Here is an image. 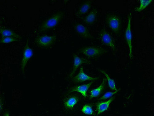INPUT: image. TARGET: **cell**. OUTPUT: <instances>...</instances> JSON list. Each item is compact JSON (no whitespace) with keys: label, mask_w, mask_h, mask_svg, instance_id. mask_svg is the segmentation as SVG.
<instances>
[{"label":"cell","mask_w":154,"mask_h":116,"mask_svg":"<svg viewBox=\"0 0 154 116\" xmlns=\"http://www.w3.org/2000/svg\"><path fill=\"white\" fill-rule=\"evenodd\" d=\"M100 72L105 75L106 78V80H107L109 87L112 91H117L118 89L116 87L115 81L113 79L111 78L109 75L106 73V72L103 70H100Z\"/></svg>","instance_id":"cell-17"},{"label":"cell","mask_w":154,"mask_h":116,"mask_svg":"<svg viewBox=\"0 0 154 116\" xmlns=\"http://www.w3.org/2000/svg\"><path fill=\"white\" fill-rule=\"evenodd\" d=\"M75 30L80 36L87 39L92 38L89 30L86 27L81 24H77L75 26Z\"/></svg>","instance_id":"cell-12"},{"label":"cell","mask_w":154,"mask_h":116,"mask_svg":"<svg viewBox=\"0 0 154 116\" xmlns=\"http://www.w3.org/2000/svg\"><path fill=\"white\" fill-rule=\"evenodd\" d=\"M106 82V80L105 78H103V82L97 88L91 90L90 91V96L89 97L91 99L97 97L99 96L103 92L105 87Z\"/></svg>","instance_id":"cell-14"},{"label":"cell","mask_w":154,"mask_h":116,"mask_svg":"<svg viewBox=\"0 0 154 116\" xmlns=\"http://www.w3.org/2000/svg\"><path fill=\"white\" fill-rule=\"evenodd\" d=\"M79 101V98L76 96H72L64 101V106L67 110L72 109L77 105Z\"/></svg>","instance_id":"cell-13"},{"label":"cell","mask_w":154,"mask_h":116,"mask_svg":"<svg viewBox=\"0 0 154 116\" xmlns=\"http://www.w3.org/2000/svg\"><path fill=\"white\" fill-rule=\"evenodd\" d=\"M100 37L102 42L104 44L110 47L112 49L113 52H115L116 50V45L112 37L110 36L109 33L105 30H103L101 31Z\"/></svg>","instance_id":"cell-8"},{"label":"cell","mask_w":154,"mask_h":116,"mask_svg":"<svg viewBox=\"0 0 154 116\" xmlns=\"http://www.w3.org/2000/svg\"><path fill=\"white\" fill-rule=\"evenodd\" d=\"M63 16V13L62 12L55 14L42 24L39 28V30L41 31H45L54 28L60 22Z\"/></svg>","instance_id":"cell-1"},{"label":"cell","mask_w":154,"mask_h":116,"mask_svg":"<svg viewBox=\"0 0 154 116\" xmlns=\"http://www.w3.org/2000/svg\"><path fill=\"white\" fill-rule=\"evenodd\" d=\"M115 98V96L112 97L109 100L106 102H99L97 104L96 106L97 115H99L107 111L109 107L110 104L112 103Z\"/></svg>","instance_id":"cell-11"},{"label":"cell","mask_w":154,"mask_h":116,"mask_svg":"<svg viewBox=\"0 0 154 116\" xmlns=\"http://www.w3.org/2000/svg\"><path fill=\"white\" fill-rule=\"evenodd\" d=\"M80 52L85 56L95 58L104 54L106 50L102 48L88 46L82 49Z\"/></svg>","instance_id":"cell-2"},{"label":"cell","mask_w":154,"mask_h":116,"mask_svg":"<svg viewBox=\"0 0 154 116\" xmlns=\"http://www.w3.org/2000/svg\"><path fill=\"white\" fill-rule=\"evenodd\" d=\"M20 39L17 38L13 37H2L1 40V42L2 43H8L11 42L18 41L20 40Z\"/></svg>","instance_id":"cell-22"},{"label":"cell","mask_w":154,"mask_h":116,"mask_svg":"<svg viewBox=\"0 0 154 116\" xmlns=\"http://www.w3.org/2000/svg\"><path fill=\"white\" fill-rule=\"evenodd\" d=\"M81 111L83 114L87 115H94V114L92 105L90 104H86L83 106Z\"/></svg>","instance_id":"cell-18"},{"label":"cell","mask_w":154,"mask_h":116,"mask_svg":"<svg viewBox=\"0 0 154 116\" xmlns=\"http://www.w3.org/2000/svg\"><path fill=\"white\" fill-rule=\"evenodd\" d=\"M99 79V78L98 77H92L88 76L84 72L83 67H81L79 72L72 78V81L75 83H80L87 81H94Z\"/></svg>","instance_id":"cell-7"},{"label":"cell","mask_w":154,"mask_h":116,"mask_svg":"<svg viewBox=\"0 0 154 116\" xmlns=\"http://www.w3.org/2000/svg\"><path fill=\"white\" fill-rule=\"evenodd\" d=\"M97 14V11L94 9L91 11L84 19V21L88 24H92L94 22Z\"/></svg>","instance_id":"cell-16"},{"label":"cell","mask_w":154,"mask_h":116,"mask_svg":"<svg viewBox=\"0 0 154 116\" xmlns=\"http://www.w3.org/2000/svg\"><path fill=\"white\" fill-rule=\"evenodd\" d=\"M33 51L29 47L28 39L23 51V58L21 61V70L23 74L24 73L26 67L29 61L33 56Z\"/></svg>","instance_id":"cell-6"},{"label":"cell","mask_w":154,"mask_h":116,"mask_svg":"<svg viewBox=\"0 0 154 116\" xmlns=\"http://www.w3.org/2000/svg\"><path fill=\"white\" fill-rule=\"evenodd\" d=\"M1 36L2 37H13L21 39V37L17 34L15 33L11 30L6 28L1 29Z\"/></svg>","instance_id":"cell-15"},{"label":"cell","mask_w":154,"mask_h":116,"mask_svg":"<svg viewBox=\"0 0 154 116\" xmlns=\"http://www.w3.org/2000/svg\"><path fill=\"white\" fill-rule=\"evenodd\" d=\"M131 14H130L128 19L127 27L125 31V39L129 50V56L131 58L133 57V45H132V33L131 31Z\"/></svg>","instance_id":"cell-4"},{"label":"cell","mask_w":154,"mask_h":116,"mask_svg":"<svg viewBox=\"0 0 154 116\" xmlns=\"http://www.w3.org/2000/svg\"><path fill=\"white\" fill-rule=\"evenodd\" d=\"M106 22L109 27L116 34H118L120 30L121 26V19L115 14L110 15L106 18Z\"/></svg>","instance_id":"cell-3"},{"label":"cell","mask_w":154,"mask_h":116,"mask_svg":"<svg viewBox=\"0 0 154 116\" xmlns=\"http://www.w3.org/2000/svg\"><path fill=\"white\" fill-rule=\"evenodd\" d=\"M73 69H72V73L69 75V77L71 78L74 75L75 73L77 71L80 65L83 64H89V61L88 59L80 58L77 55L74 54L73 55Z\"/></svg>","instance_id":"cell-10"},{"label":"cell","mask_w":154,"mask_h":116,"mask_svg":"<svg viewBox=\"0 0 154 116\" xmlns=\"http://www.w3.org/2000/svg\"><path fill=\"white\" fill-rule=\"evenodd\" d=\"M120 90V89H118L117 91H114L113 92L111 91H109L105 93L103 96L99 99V100H105V99H108L112 97L113 96L116 94Z\"/></svg>","instance_id":"cell-21"},{"label":"cell","mask_w":154,"mask_h":116,"mask_svg":"<svg viewBox=\"0 0 154 116\" xmlns=\"http://www.w3.org/2000/svg\"><path fill=\"white\" fill-rule=\"evenodd\" d=\"M56 36L53 35H43L35 39L36 44L40 47H48L52 45L56 41Z\"/></svg>","instance_id":"cell-5"},{"label":"cell","mask_w":154,"mask_h":116,"mask_svg":"<svg viewBox=\"0 0 154 116\" xmlns=\"http://www.w3.org/2000/svg\"><path fill=\"white\" fill-rule=\"evenodd\" d=\"M94 81H92L88 84H83V85L75 86L72 87L69 89V92H76L79 93L84 98L88 96V91L91 85L93 84Z\"/></svg>","instance_id":"cell-9"},{"label":"cell","mask_w":154,"mask_h":116,"mask_svg":"<svg viewBox=\"0 0 154 116\" xmlns=\"http://www.w3.org/2000/svg\"><path fill=\"white\" fill-rule=\"evenodd\" d=\"M91 6V3L88 2L85 3L82 5L79 9L78 13L80 15L85 14L89 10Z\"/></svg>","instance_id":"cell-20"},{"label":"cell","mask_w":154,"mask_h":116,"mask_svg":"<svg viewBox=\"0 0 154 116\" xmlns=\"http://www.w3.org/2000/svg\"><path fill=\"white\" fill-rule=\"evenodd\" d=\"M152 1L151 0H140V6L138 8H136L135 11L137 12H140L145 9L150 4L152 3Z\"/></svg>","instance_id":"cell-19"}]
</instances>
